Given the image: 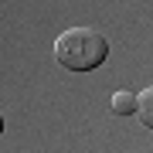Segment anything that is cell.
Returning <instances> with one entry per match:
<instances>
[{
    "mask_svg": "<svg viewBox=\"0 0 153 153\" xmlns=\"http://www.w3.org/2000/svg\"><path fill=\"white\" fill-rule=\"evenodd\" d=\"M109 44L95 27H68L55 38V61L68 71H92L105 61Z\"/></svg>",
    "mask_w": 153,
    "mask_h": 153,
    "instance_id": "cell-1",
    "label": "cell"
},
{
    "mask_svg": "<svg viewBox=\"0 0 153 153\" xmlns=\"http://www.w3.org/2000/svg\"><path fill=\"white\" fill-rule=\"evenodd\" d=\"M136 116H140V123L146 129H153V85L136 95Z\"/></svg>",
    "mask_w": 153,
    "mask_h": 153,
    "instance_id": "cell-2",
    "label": "cell"
},
{
    "mask_svg": "<svg viewBox=\"0 0 153 153\" xmlns=\"http://www.w3.org/2000/svg\"><path fill=\"white\" fill-rule=\"evenodd\" d=\"M112 112L116 116H129V112H136V95L129 92V88H119V92H112Z\"/></svg>",
    "mask_w": 153,
    "mask_h": 153,
    "instance_id": "cell-3",
    "label": "cell"
},
{
    "mask_svg": "<svg viewBox=\"0 0 153 153\" xmlns=\"http://www.w3.org/2000/svg\"><path fill=\"white\" fill-rule=\"evenodd\" d=\"M0 133H4V116H0Z\"/></svg>",
    "mask_w": 153,
    "mask_h": 153,
    "instance_id": "cell-4",
    "label": "cell"
}]
</instances>
